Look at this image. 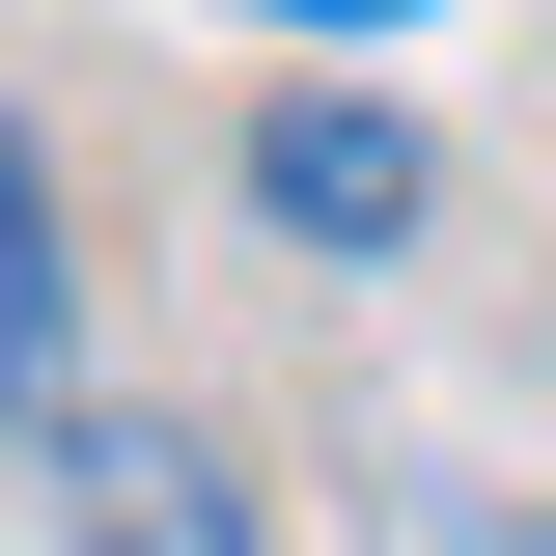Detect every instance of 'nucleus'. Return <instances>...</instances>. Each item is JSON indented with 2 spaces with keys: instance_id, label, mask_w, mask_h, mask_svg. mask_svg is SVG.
I'll list each match as a JSON object with an SVG mask.
<instances>
[{
  "instance_id": "obj_4",
  "label": "nucleus",
  "mask_w": 556,
  "mask_h": 556,
  "mask_svg": "<svg viewBox=\"0 0 556 556\" xmlns=\"http://www.w3.org/2000/svg\"><path fill=\"white\" fill-rule=\"evenodd\" d=\"M417 556H556V501H445V529H417Z\"/></svg>"
},
{
  "instance_id": "obj_5",
  "label": "nucleus",
  "mask_w": 556,
  "mask_h": 556,
  "mask_svg": "<svg viewBox=\"0 0 556 556\" xmlns=\"http://www.w3.org/2000/svg\"><path fill=\"white\" fill-rule=\"evenodd\" d=\"M278 28H417V0H278Z\"/></svg>"
},
{
  "instance_id": "obj_1",
  "label": "nucleus",
  "mask_w": 556,
  "mask_h": 556,
  "mask_svg": "<svg viewBox=\"0 0 556 556\" xmlns=\"http://www.w3.org/2000/svg\"><path fill=\"white\" fill-rule=\"evenodd\" d=\"M28 473H56V529H84V556H278V529H251V473H223L195 417H84V390H56V445H28Z\"/></svg>"
},
{
  "instance_id": "obj_2",
  "label": "nucleus",
  "mask_w": 556,
  "mask_h": 556,
  "mask_svg": "<svg viewBox=\"0 0 556 556\" xmlns=\"http://www.w3.org/2000/svg\"><path fill=\"white\" fill-rule=\"evenodd\" d=\"M251 195L306 223V251H390V223H417V112H362V84H306V112L251 139Z\"/></svg>"
},
{
  "instance_id": "obj_3",
  "label": "nucleus",
  "mask_w": 556,
  "mask_h": 556,
  "mask_svg": "<svg viewBox=\"0 0 556 556\" xmlns=\"http://www.w3.org/2000/svg\"><path fill=\"white\" fill-rule=\"evenodd\" d=\"M0 417L56 445V167H28V112H0Z\"/></svg>"
}]
</instances>
